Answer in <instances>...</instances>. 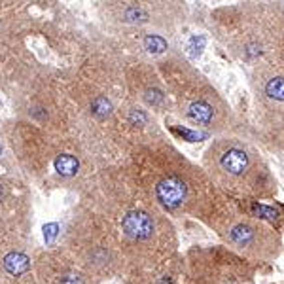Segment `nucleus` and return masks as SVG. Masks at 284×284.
<instances>
[{"label":"nucleus","instance_id":"obj_1","mask_svg":"<svg viewBox=\"0 0 284 284\" xmlns=\"http://www.w3.org/2000/svg\"><path fill=\"white\" fill-rule=\"evenodd\" d=\"M214 163L218 174L224 176L229 186H242L244 191H252L254 184L259 182V167L256 154L244 144L237 142H222L214 150Z\"/></svg>","mask_w":284,"mask_h":284},{"label":"nucleus","instance_id":"obj_2","mask_svg":"<svg viewBox=\"0 0 284 284\" xmlns=\"http://www.w3.org/2000/svg\"><path fill=\"white\" fill-rule=\"evenodd\" d=\"M227 237L244 254H254V256H259V258H265V256L271 254V246H273V241H275L271 229H267V227L259 224H252V222L237 224L235 227H231Z\"/></svg>","mask_w":284,"mask_h":284},{"label":"nucleus","instance_id":"obj_3","mask_svg":"<svg viewBox=\"0 0 284 284\" xmlns=\"http://www.w3.org/2000/svg\"><path fill=\"white\" fill-rule=\"evenodd\" d=\"M155 195L159 199V203L163 205L165 208L169 210H176V208L182 207V203L186 201V195H188V188L186 184L176 178V176H169L157 184L155 188Z\"/></svg>","mask_w":284,"mask_h":284},{"label":"nucleus","instance_id":"obj_4","mask_svg":"<svg viewBox=\"0 0 284 284\" xmlns=\"http://www.w3.org/2000/svg\"><path fill=\"white\" fill-rule=\"evenodd\" d=\"M121 229L131 239L144 241V239H150L152 233H154V220L146 212L135 210V212H129V214L121 220Z\"/></svg>","mask_w":284,"mask_h":284},{"label":"nucleus","instance_id":"obj_5","mask_svg":"<svg viewBox=\"0 0 284 284\" xmlns=\"http://www.w3.org/2000/svg\"><path fill=\"white\" fill-rule=\"evenodd\" d=\"M188 116L191 121H197V123H210L212 121V116H214V110L212 106L205 101H195L191 103V106L188 108Z\"/></svg>","mask_w":284,"mask_h":284},{"label":"nucleus","instance_id":"obj_6","mask_svg":"<svg viewBox=\"0 0 284 284\" xmlns=\"http://www.w3.org/2000/svg\"><path fill=\"white\" fill-rule=\"evenodd\" d=\"M31 267V259L27 258L25 254H19V252H12L4 258V269L12 273V275H21L25 273L27 269Z\"/></svg>","mask_w":284,"mask_h":284},{"label":"nucleus","instance_id":"obj_7","mask_svg":"<svg viewBox=\"0 0 284 284\" xmlns=\"http://www.w3.org/2000/svg\"><path fill=\"white\" fill-rule=\"evenodd\" d=\"M78 167H80V165H78V159L74 155L63 154L55 159V169H57V172L63 174V176H72V174H76Z\"/></svg>","mask_w":284,"mask_h":284},{"label":"nucleus","instance_id":"obj_8","mask_svg":"<svg viewBox=\"0 0 284 284\" xmlns=\"http://www.w3.org/2000/svg\"><path fill=\"white\" fill-rule=\"evenodd\" d=\"M265 95L273 101L284 103V76H273L265 84Z\"/></svg>","mask_w":284,"mask_h":284},{"label":"nucleus","instance_id":"obj_9","mask_svg":"<svg viewBox=\"0 0 284 284\" xmlns=\"http://www.w3.org/2000/svg\"><path fill=\"white\" fill-rule=\"evenodd\" d=\"M91 108H93V112L99 116V118H106V116H110L112 112V104L108 103L104 97H97L91 104Z\"/></svg>","mask_w":284,"mask_h":284},{"label":"nucleus","instance_id":"obj_10","mask_svg":"<svg viewBox=\"0 0 284 284\" xmlns=\"http://www.w3.org/2000/svg\"><path fill=\"white\" fill-rule=\"evenodd\" d=\"M144 46H146L148 52L152 53H163L167 50V42H165L161 36H148L144 40Z\"/></svg>","mask_w":284,"mask_h":284},{"label":"nucleus","instance_id":"obj_11","mask_svg":"<svg viewBox=\"0 0 284 284\" xmlns=\"http://www.w3.org/2000/svg\"><path fill=\"white\" fill-rule=\"evenodd\" d=\"M254 214H258L259 218H265V220H276L278 214L273 207H265V205H254Z\"/></svg>","mask_w":284,"mask_h":284},{"label":"nucleus","instance_id":"obj_12","mask_svg":"<svg viewBox=\"0 0 284 284\" xmlns=\"http://www.w3.org/2000/svg\"><path fill=\"white\" fill-rule=\"evenodd\" d=\"M205 36H193L191 42H189V50H191V55H199L205 48Z\"/></svg>","mask_w":284,"mask_h":284},{"label":"nucleus","instance_id":"obj_13","mask_svg":"<svg viewBox=\"0 0 284 284\" xmlns=\"http://www.w3.org/2000/svg\"><path fill=\"white\" fill-rule=\"evenodd\" d=\"M57 229H59V225H57V224H48V225H44V237H46V241L52 242V241H53V237L57 235Z\"/></svg>","mask_w":284,"mask_h":284},{"label":"nucleus","instance_id":"obj_14","mask_svg":"<svg viewBox=\"0 0 284 284\" xmlns=\"http://www.w3.org/2000/svg\"><path fill=\"white\" fill-rule=\"evenodd\" d=\"M180 135L188 138L189 142H193V140H199V138H205V135H201V133H195V131H188V129H180Z\"/></svg>","mask_w":284,"mask_h":284},{"label":"nucleus","instance_id":"obj_15","mask_svg":"<svg viewBox=\"0 0 284 284\" xmlns=\"http://www.w3.org/2000/svg\"><path fill=\"white\" fill-rule=\"evenodd\" d=\"M146 99H148V101H150L152 104H155V103H161V101H163V95L159 93V91H150Z\"/></svg>","mask_w":284,"mask_h":284},{"label":"nucleus","instance_id":"obj_16","mask_svg":"<svg viewBox=\"0 0 284 284\" xmlns=\"http://www.w3.org/2000/svg\"><path fill=\"white\" fill-rule=\"evenodd\" d=\"M131 120H133V121H142V123H144V121H146V116H144V114H142V112H133V114H131Z\"/></svg>","mask_w":284,"mask_h":284},{"label":"nucleus","instance_id":"obj_17","mask_svg":"<svg viewBox=\"0 0 284 284\" xmlns=\"http://www.w3.org/2000/svg\"><path fill=\"white\" fill-rule=\"evenodd\" d=\"M0 199H2V188H0Z\"/></svg>","mask_w":284,"mask_h":284},{"label":"nucleus","instance_id":"obj_18","mask_svg":"<svg viewBox=\"0 0 284 284\" xmlns=\"http://www.w3.org/2000/svg\"><path fill=\"white\" fill-rule=\"evenodd\" d=\"M0 154H2V146H0Z\"/></svg>","mask_w":284,"mask_h":284}]
</instances>
